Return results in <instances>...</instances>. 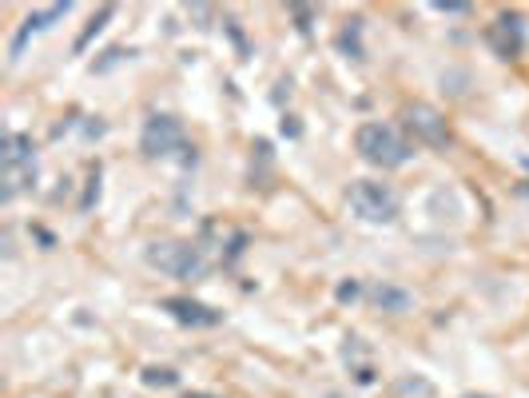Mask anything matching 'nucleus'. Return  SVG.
I'll return each mask as SVG.
<instances>
[{
	"mask_svg": "<svg viewBox=\"0 0 529 398\" xmlns=\"http://www.w3.org/2000/svg\"><path fill=\"white\" fill-rule=\"evenodd\" d=\"M370 299L382 307V311H390V315H402V311H410V291H402V287H394V283H378L374 291H370Z\"/></svg>",
	"mask_w": 529,
	"mask_h": 398,
	"instance_id": "8",
	"label": "nucleus"
},
{
	"mask_svg": "<svg viewBox=\"0 0 529 398\" xmlns=\"http://www.w3.org/2000/svg\"><path fill=\"white\" fill-rule=\"evenodd\" d=\"M347 199H351L354 215H362L366 223H394V219H398V196H394L386 184L354 180Z\"/></svg>",
	"mask_w": 529,
	"mask_h": 398,
	"instance_id": "3",
	"label": "nucleus"
},
{
	"mask_svg": "<svg viewBox=\"0 0 529 398\" xmlns=\"http://www.w3.org/2000/svg\"><path fill=\"white\" fill-rule=\"evenodd\" d=\"M354 295H358V287H354V283H343V287H339V299H354Z\"/></svg>",
	"mask_w": 529,
	"mask_h": 398,
	"instance_id": "13",
	"label": "nucleus"
},
{
	"mask_svg": "<svg viewBox=\"0 0 529 398\" xmlns=\"http://www.w3.org/2000/svg\"><path fill=\"white\" fill-rule=\"evenodd\" d=\"M64 12H68V4H52V8H44V12H36V16H28V20H24V28H20V32H16V40H12V56H16L20 48H24V40H28L32 32H40V28H48V20H60Z\"/></svg>",
	"mask_w": 529,
	"mask_h": 398,
	"instance_id": "9",
	"label": "nucleus"
},
{
	"mask_svg": "<svg viewBox=\"0 0 529 398\" xmlns=\"http://www.w3.org/2000/svg\"><path fill=\"white\" fill-rule=\"evenodd\" d=\"M354 148L366 164H378V168H402L410 160V144L390 124H362L354 136Z\"/></svg>",
	"mask_w": 529,
	"mask_h": 398,
	"instance_id": "1",
	"label": "nucleus"
},
{
	"mask_svg": "<svg viewBox=\"0 0 529 398\" xmlns=\"http://www.w3.org/2000/svg\"><path fill=\"white\" fill-rule=\"evenodd\" d=\"M490 40L498 44V52H502V56H518V52L526 48V32H522V16H518V12H506V16L498 20V28L490 32Z\"/></svg>",
	"mask_w": 529,
	"mask_h": 398,
	"instance_id": "6",
	"label": "nucleus"
},
{
	"mask_svg": "<svg viewBox=\"0 0 529 398\" xmlns=\"http://www.w3.org/2000/svg\"><path fill=\"white\" fill-rule=\"evenodd\" d=\"M148 383H176L172 371H148Z\"/></svg>",
	"mask_w": 529,
	"mask_h": 398,
	"instance_id": "12",
	"label": "nucleus"
},
{
	"mask_svg": "<svg viewBox=\"0 0 529 398\" xmlns=\"http://www.w3.org/2000/svg\"><path fill=\"white\" fill-rule=\"evenodd\" d=\"M402 120H406V128H410V136H414L418 144L442 148V144L450 140L446 116H442L438 108H430V104H406V108H402Z\"/></svg>",
	"mask_w": 529,
	"mask_h": 398,
	"instance_id": "4",
	"label": "nucleus"
},
{
	"mask_svg": "<svg viewBox=\"0 0 529 398\" xmlns=\"http://www.w3.org/2000/svg\"><path fill=\"white\" fill-rule=\"evenodd\" d=\"M343 48H351L354 60H362V48H358V20H354V28H347V32H343Z\"/></svg>",
	"mask_w": 529,
	"mask_h": 398,
	"instance_id": "11",
	"label": "nucleus"
},
{
	"mask_svg": "<svg viewBox=\"0 0 529 398\" xmlns=\"http://www.w3.org/2000/svg\"><path fill=\"white\" fill-rule=\"evenodd\" d=\"M466 398H478V395H466Z\"/></svg>",
	"mask_w": 529,
	"mask_h": 398,
	"instance_id": "15",
	"label": "nucleus"
},
{
	"mask_svg": "<svg viewBox=\"0 0 529 398\" xmlns=\"http://www.w3.org/2000/svg\"><path fill=\"white\" fill-rule=\"evenodd\" d=\"M331 398H343V395H331Z\"/></svg>",
	"mask_w": 529,
	"mask_h": 398,
	"instance_id": "14",
	"label": "nucleus"
},
{
	"mask_svg": "<svg viewBox=\"0 0 529 398\" xmlns=\"http://www.w3.org/2000/svg\"><path fill=\"white\" fill-rule=\"evenodd\" d=\"M164 307L176 315L179 323H195V327H215V323H219V315H215L211 307L191 303V299H164Z\"/></svg>",
	"mask_w": 529,
	"mask_h": 398,
	"instance_id": "7",
	"label": "nucleus"
},
{
	"mask_svg": "<svg viewBox=\"0 0 529 398\" xmlns=\"http://www.w3.org/2000/svg\"><path fill=\"white\" fill-rule=\"evenodd\" d=\"M148 263L176 275V279H203L207 275V255L191 243H152L148 247Z\"/></svg>",
	"mask_w": 529,
	"mask_h": 398,
	"instance_id": "2",
	"label": "nucleus"
},
{
	"mask_svg": "<svg viewBox=\"0 0 529 398\" xmlns=\"http://www.w3.org/2000/svg\"><path fill=\"white\" fill-rule=\"evenodd\" d=\"M144 152L148 156H168V152H179L183 148V128H179V120L172 116H152L148 124H144Z\"/></svg>",
	"mask_w": 529,
	"mask_h": 398,
	"instance_id": "5",
	"label": "nucleus"
},
{
	"mask_svg": "<svg viewBox=\"0 0 529 398\" xmlns=\"http://www.w3.org/2000/svg\"><path fill=\"white\" fill-rule=\"evenodd\" d=\"M24 164H32V140L12 132L4 140V168H24Z\"/></svg>",
	"mask_w": 529,
	"mask_h": 398,
	"instance_id": "10",
	"label": "nucleus"
}]
</instances>
